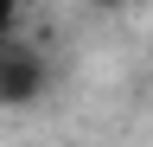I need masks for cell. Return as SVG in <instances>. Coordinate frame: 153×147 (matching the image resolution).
<instances>
[{
	"label": "cell",
	"mask_w": 153,
	"mask_h": 147,
	"mask_svg": "<svg viewBox=\"0 0 153 147\" xmlns=\"http://www.w3.org/2000/svg\"><path fill=\"white\" fill-rule=\"evenodd\" d=\"M89 7H102V13H121V7H128V0H89Z\"/></svg>",
	"instance_id": "cell-3"
},
{
	"label": "cell",
	"mask_w": 153,
	"mask_h": 147,
	"mask_svg": "<svg viewBox=\"0 0 153 147\" xmlns=\"http://www.w3.org/2000/svg\"><path fill=\"white\" fill-rule=\"evenodd\" d=\"M19 32V0H0V45H13Z\"/></svg>",
	"instance_id": "cell-2"
},
{
	"label": "cell",
	"mask_w": 153,
	"mask_h": 147,
	"mask_svg": "<svg viewBox=\"0 0 153 147\" xmlns=\"http://www.w3.org/2000/svg\"><path fill=\"white\" fill-rule=\"evenodd\" d=\"M45 83H51V70H45V58H38L32 45H0V102L7 109H26V102H38L45 96Z\"/></svg>",
	"instance_id": "cell-1"
}]
</instances>
